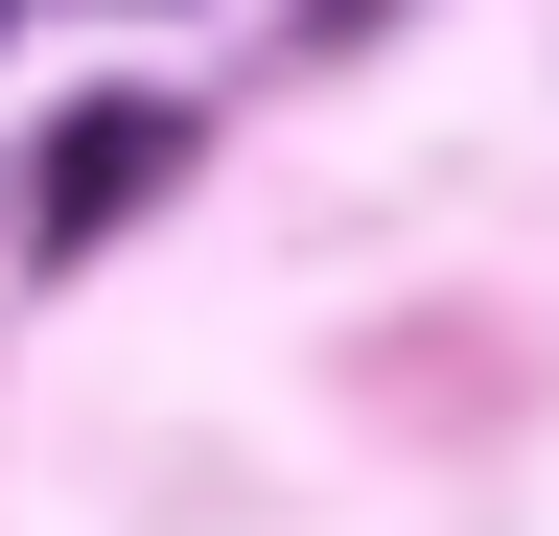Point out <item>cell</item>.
<instances>
[{"label": "cell", "mask_w": 559, "mask_h": 536, "mask_svg": "<svg viewBox=\"0 0 559 536\" xmlns=\"http://www.w3.org/2000/svg\"><path fill=\"white\" fill-rule=\"evenodd\" d=\"M164 164H187V94H94V117H47V141H24V257H94Z\"/></svg>", "instance_id": "cell-1"}]
</instances>
